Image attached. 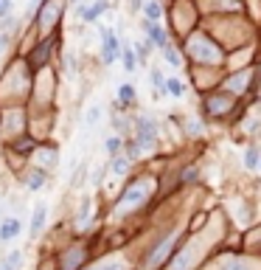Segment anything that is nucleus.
<instances>
[{"instance_id": "obj_12", "label": "nucleus", "mask_w": 261, "mask_h": 270, "mask_svg": "<svg viewBox=\"0 0 261 270\" xmlns=\"http://www.w3.org/2000/svg\"><path fill=\"white\" fill-rule=\"evenodd\" d=\"M90 208H93V200L85 197L82 200V206H79V214H76V225H85L87 217H90Z\"/></svg>"}, {"instance_id": "obj_25", "label": "nucleus", "mask_w": 261, "mask_h": 270, "mask_svg": "<svg viewBox=\"0 0 261 270\" xmlns=\"http://www.w3.org/2000/svg\"><path fill=\"white\" fill-rule=\"evenodd\" d=\"M129 9H132V12H141V9H143V0H129Z\"/></svg>"}, {"instance_id": "obj_17", "label": "nucleus", "mask_w": 261, "mask_h": 270, "mask_svg": "<svg viewBox=\"0 0 261 270\" xmlns=\"http://www.w3.org/2000/svg\"><path fill=\"white\" fill-rule=\"evenodd\" d=\"M104 147H107V152H110V155H118V150L124 147V141H121L118 135H110V138L104 141Z\"/></svg>"}, {"instance_id": "obj_13", "label": "nucleus", "mask_w": 261, "mask_h": 270, "mask_svg": "<svg viewBox=\"0 0 261 270\" xmlns=\"http://www.w3.org/2000/svg\"><path fill=\"white\" fill-rule=\"evenodd\" d=\"M135 96H138V93H135L132 85H121L118 87V101H121V104H132Z\"/></svg>"}, {"instance_id": "obj_16", "label": "nucleus", "mask_w": 261, "mask_h": 270, "mask_svg": "<svg viewBox=\"0 0 261 270\" xmlns=\"http://www.w3.org/2000/svg\"><path fill=\"white\" fill-rule=\"evenodd\" d=\"M258 161L261 158H258V152H255V147H250V150L244 152V166L247 169H258Z\"/></svg>"}, {"instance_id": "obj_10", "label": "nucleus", "mask_w": 261, "mask_h": 270, "mask_svg": "<svg viewBox=\"0 0 261 270\" xmlns=\"http://www.w3.org/2000/svg\"><path fill=\"white\" fill-rule=\"evenodd\" d=\"M121 62H124V71H129V73L135 71V62H138V59H135V51L129 48V45L121 48Z\"/></svg>"}, {"instance_id": "obj_9", "label": "nucleus", "mask_w": 261, "mask_h": 270, "mask_svg": "<svg viewBox=\"0 0 261 270\" xmlns=\"http://www.w3.org/2000/svg\"><path fill=\"white\" fill-rule=\"evenodd\" d=\"M143 15H146V20L157 23V20H160V15H163L160 3H157V0H149V3H143Z\"/></svg>"}, {"instance_id": "obj_28", "label": "nucleus", "mask_w": 261, "mask_h": 270, "mask_svg": "<svg viewBox=\"0 0 261 270\" xmlns=\"http://www.w3.org/2000/svg\"><path fill=\"white\" fill-rule=\"evenodd\" d=\"M0 270H15V267H12V264L6 262V259H3V262H0Z\"/></svg>"}, {"instance_id": "obj_22", "label": "nucleus", "mask_w": 261, "mask_h": 270, "mask_svg": "<svg viewBox=\"0 0 261 270\" xmlns=\"http://www.w3.org/2000/svg\"><path fill=\"white\" fill-rule=\"evenodd\" d=\"M82 183H85V169H76L73 172V189H79Z\"/></svg>"}, {"instance_id": "obj_6", "label": "nucleus", "mask_w": 261, "mask_h": 270, "mask_svg": "<svg viewBox=\"0 0 261 270\" xmlns=\"http://www.w3.org/2000/svg\"><path fill=\"white\" fill-rule=\"evenodd\" d=\"M45 220H48V206H45V203H40V206L34 208V217H31V236H40V234H43Z\"/></svg>"}, {"instance_id": "obj_5", "label": "nucleus", "mask_w": 261, "mask_h": 270, "mask_svg": "<svg viewBox=\"0 0 261 270\" xmlns=\"http://www.w3.org/2000/svg\"><path fill=\"white\" fill-rule=\"evenodd\" d=\"M23 231V222L17 217H9V220L0 222V242H12L15 236H20Z\"/></svg>"}, {"instance_id": "obj_1", "label": "nucleus", "mask_w": 261, "mask_h": 270, "mask_svg": "<svg viewBox=\"0 0 261 270\" xmlns=\"http://www.w3.org/2000/svg\"><path fill=\"white\" fill-rule=\"evenodd\" d=\"M135 129H138L135 135H138V147L141 150H152L157 144V124L149 115H138L135 118Z\"/></svg>"}, {"instance_id": "obj_15", "label": "nucleus", "mask_w": 261, "mask_h": 270, "mask_svg": "<svg viewBox=\"0 0 261 270\" xmlns=\"http://www.w3.org/2000/svg\"><path fill=\"white\" fill-rule=\"evenodd\" d=\"M155 48V45L149 43V40H141V43H135V54H138V59H141V62H146V57H149V51Z\"/></svg>"}, {"instance_id": "obj_19", "label": "nucleus", "mask_w": 261, "mask_h": 270, "mask_svg": "<svg viewBox=\"0 0 261 270\" xmlns=\"http://www.w3.org/2000/svg\"><path fill=\"white\" fill-rule=\"evenodd\" d=\"M6 262H9V264H12V267L17 270V267H20V264H23V250H12V253L6 256Z\"/></svg>"}, {"instance_id": "obj_23", "label": "nucleus", "mask_w": 261, "mask_h": 270, "mask_svg": "<svg viewBox=\"0 0 261 270\" xmlns=\"http://www.w3.org/2000/svg\"><path fill=\"white\" fill-rule=\"evenodd\" d=\"M12 12V0H0V17H6Z\"/></svg>"}, {"instance_id": "obj_29", "label": "nucleus", "mask_w": 261, "mask_h": 270, "mask_svg": "<svg viewBox=\"0 0 261 270\" xmlns=\"http://www.w3.org/2000/svg\"><path fill=\"white\" fill-rule=\"evenodd\" d=\"M258 166H261V161H258Z\"/></svg>"}, {"instance_id": "obj_8", "label": "nucleus", "mask_w": 261, "mask_h": 270, "mask_svg": "<svg viewBox=\"0 0 261 270\" xmlns=\"http://www.w3.org/2000/svg\"><path fill=\"white\" fill-rule=\"evenodd\" d=\"M110 169H113V175H127V172H129V158L127 155H113Z\"/></svg>"}, {"instance_id": "obj_21", "label": "nucleus", "mask_w": 261, "mask_h": 270, "mask_svg": "<svg viewBox=\"0 0 261 270\" xmlns=\"http://www.w3.org/2000/svg\"><path fill=\"white\" fill-rule=\"evenodd\" d=\"M48 54H51V43H43L40 48H37L34 57H37V59H48Z\"/></svg>"}, {"instance_id": "obj_7", "label": "nucleus", "mask_w": 261, "mask_h": 270, "mask_svg": "<svg viewBox=\"0 0 261 270\" xmlns=\"http://www.w3.org/2000/svg\"><path fill=\"white\" fill-rule=\"evenodd\" d=\"M149 79H152V85H155V93H152V96H155V99H163V96H166V79H163V73L152 71Z\"/></svg>"}, {"instance_id": "obj_3", "label": "nucleus", "mask_w": 261, "mask_h": 270, "mask_svg": "<svg viewBox=\"0 0 261 270\" xmlns=\"http://www.w3.org/2000/svg\"><path fill=\"white\" fill-rule=\"evenodd\" d=\"M143 31L149 34V43L155 45V48H166V45H169V34H166V29H163L160 23L146 20L143 23Z\"/></svg>"}, {"instance_id": "obj_20", "label": "nucleus", "mask_w": 261, "mask_h": 270, "mask_svg": "<svg viewBox=\"0 0 261 270\" xmlns=\"http://www.w3.org/2000/svg\"><path fill=\"white\" fill-rule=\"evenodd\" d=\"M138 155H141V147H138V141H129L127 144V158H129V161H135Z\"/></svg>"}, {"instance_id": "obj_26", "label": "nucleus", "mask_w": 261, "mask_h": 270, "mask_svg": "<svg viewBox=\"0 0 261 270\" xmlns=\"http://www.w3.org/2000/svg\"><path fill=\"white\" fill-rule=\"evenodd\" d=\"M183 178H185V183H191V180L197 178V172H194V169H185V172H183Z\"/></svg>"}, {"instance_id": "obj_27", "label": "nucleus", "mask_w": 261, "mask_h": 270, "mask_svg": "<svg viewBox=\"0 0 261 270\" xmlns=\"http://www.w3.org/2000/svg\"><path fill=\"white\" fill-rule=\"evenodd\" d=\"M6 43H9V34H0V54L6 51Z\"/></svg>"}, {"instance_id": "obj_24", "label": "nucleus", "mask_w": 261, "mask_h": 270, "mask_svg": "<svg viewBox=\"0 0 261 270\" xmlns=\"http://www.w3.org/2000/svg\"><path fill=\"white\" fill-rule=\"evenodd\" d=\"M99 113H101L99 107H93L90 113H87V124H96V121H99Z\"/></svg>"}, {"instance_id": "obj_11", "label": "nucleus", "mask_w": 261, "mask_h": 270, "mask_svg": "<svg viewBox=\"0 0 261 270\" xmlns=\"http://www.w3.org/2000/svg\"><path fill=\"white\" fill-rule=\"evenodd\" d=\"M166 93H171L174 99H183V96H185V85L180 82V79H169V82H166Z\"/></svg>"}, {"instance_id": "obj_4", "label": "nucleus", "mask_w": 261, "mask_h": 270, "mask_svg": "<svg viewBox=\"0 0 261 270\" xmlns=\"http://www.w3.org/2000/svg\"><path fill=\"white\" fill-rule=\"evenodd\" d=\"M107 9H110V3H104V0H96V3H93V6H76V15L82 17V20L85 23H99V17L104 15Z\"/></svg>"}, {"instance_id": "obj_2", "label": "nucleus", "mask_w": 261, "mask_h": 270, "mask_svg": "<svg viewBox=\"0 0 261 270\" xmlns=\"http://www.w3.org/2000/svg\"><path fill=\"white\" fill-rule=\"evenodd\" d=\"M121 40L113 34L110 29H101V62L104 65H113L115 59H121Z\"/></svg>"}, {"instance_id": "obj_18", "label": "nucleus", "mask_w": 261, "mask_h": 270, "mask_svg": "<svg viewBox=\"0 0 261 270\" xmlns=\"http://www.w3.org/2000/svg\"><path fill=\"white\" fill-rule=\"evenodd\" d=\"M160 51H163V57H166V62L174 65V68H180V54H177L171 45H166V48H160Z\"/></svg>"}, {"instance_id": "obj_14", "label": "nucleus", "mask_w": 261, "mask_h": 270, "mask_svg": "<svg viewBox=\"0 0 261 270\" xmlns=\"http://www.w3.org/2000/svg\"><path fill=\"white\" fill-rule=\"evenodd\" d=\"M43 186H45V172H43V169H37L34 175L29 178V189H31V192H40Z\"/></svg>"}]
</instances>
